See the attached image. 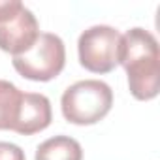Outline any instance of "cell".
<instances>
[{"mask_svg":"<svg viewBox=\"0 0 160 160\" xmlns=\"http://www.w3.org/2000/svg\"><path fill=\"white\" fill-rule=\"evenodd\" d=\"M15 72L30 81H51L66 64V47L60 36L40 32L36 43L12 60Z\"/></svg>","mask_w":160,"mask_h":160,"instance_id":"cell-3","label":"cell"},{"mask_svg":"<svg viewBox=\"0 0 160 160\" xmlns=\"http://www.w3.org/2000/svg\"><path fill=\"white\" fill-rule=\"evenodd\" d=\"M122 34L109 25H94L77 40L79 64L92 73H109L119 64Z\"/></svg>","mask_w":160,"mask_h":160,"instance_id":"cell-5","label":"cell"},{"mask_svg":"<svg viewBox=\"0 0 160 160\" xmlns=\"http://www.w3.org/2000/svg\"><path fill=\"white\" fill-rule=\"evenodd\" d=\"M113 106V91L100 79H85L70 85L62 98L60 109L68 122L89 126L100 122Z\"/></svg>","mask_w":160,"mask_h":160,"instance_id":"cell-2","label":"cell"},{"mask_svg":"<svg viewBox=\"0 0 160 160\" xmlns=\"http://www.w3.org/2000/svg\"><path fill=\"white\" fill-rule=\"evenodd\" d=\"M53 121L51 102L45 94L40 92H23L19 113L13 124V132L21 136H34L45 130Z\"/></svg>","mask_w":160,"mask_h":160,"instance_id":"cell-6","label":"cell"},{"mask_svg":"<svg viewBox=\"0 0 160 160\" xmlns=\"http://www.w3.org/2000/svg\"><path fill=\"white\" fill-rule=\"evenodd\" d=\"M40 36L36 15L19 0H0V49L19 57Z\"/></svg>","mask_w":160,"mask_h":160,"instance_id":"cell-4","label":"cell"},{"mask_svg":"<svg viewBox=\"0 0 160 160\" xmlns=\"http://www.w3.org/2000/svg\"><path fill=\"white\" fill-rule=\"evenodd\" d=\"M21 94L23 92L13 83L0 79V130H13L19 113Z\"/></svg>","mask_w":160,"mask_h":160,"instance_id":"cell-8","label":"cell"},{"mask_svg":"<svg viewBox=\"0 0 160 160\" xmlns=\"http://www.w3.org/2000/svg\"><path fill=\"white\" fill-rule=\"evenodd\" d=\"M36 160H83V149L70 136H55L38 145Z\"/></svg>","mask_w":160,"mask_h":160,"instance_id":"cell-7","label":"cell"},{"mask_svg":"<svg viewBox=\"0 0 160 160\" xmlns=\"http://www.w3.org/2000/svg\"><path fill=\"white\" fill-rule=\"evenodd\" d=\"M119 64L128 77V89L136 100L147 102L160 91V51L152 32L134 27L121 38Z\"/></svg>","mask_w":160,"mask_h":160,"instance_id":"cell-1","label":"cell"},{"mask_svg":"<svg viewBox=\"0 0 160 160\" xmlns=\"http://www.w3.org/2000/svg\"><path fill=\"white\" fill-rule=\"evenodd\" d=\"M0 160H27L25 151L10 141H0Z\"/></svg>","mask_w":160,"mask_h":160,"instance_id":"cell-9","label":"cell"}]
</instances>
